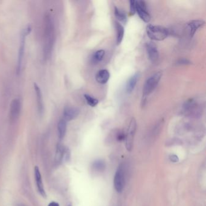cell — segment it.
<instances>
[{"label":"cell","instance_id":"6da1fadb","mask_svg":"<svg viewBox=\"0 0 206 206\" xmlns=\"http://www.w3.org/2000/svg\"><path fill=\"white\" fill-rule=\"evenodd\" d=\"M54 25L52 19L50 15L45 18V44L44 47V53L45 57H48L51 53L54 41Z\"/></svg>","mask_w":206,"mask_h":206},{"label":"cell","instance_id":"7a4b0ae2","mask_svg":"<svg viewBox=\"0 0 206 206\" xmlns=\"http://www.w3.org/2000/svg\"><path fill=\"white\" fill-rule=\"evenodd\" d=\"M146 33L151 40L161 41L168 36L169 30L161 25L149 24L146 27Z\"/></svg>","mask_w":206,"mask_h":206},{"label":"cell","instance_id":"3957f363","mask_svg":"<svg viewBox=\"0 0 206 206\" xmlns=\"http://www.w3.org/2000/svg\"><path fill=\"white\" fill-rule=\"evenodd\" d=\"M162 76V73L160 71L151 75L147 79L144 84L143 88V98H146L149 94H151L156 88L158 83L160 82Z\"/></svg>","mask_w":206,"mask_h":206},{"label":"cell","instance_id":"277c9868","mask_svg":"<svg viewBox=\"0 0 206 206\" xmlns=\"http://www.w3.org/2000/svg\"><path fill=\"white\" fill-rule=\"evenodd\" d=\"M137 129V122L135 118H132L130 121L126 134L125 135V146L128 151L130 152L133 148L134 136Z\"/></svg>","mask_w":206,"mask_h":206},{"label":"cell","instance_id":"5b68a950","mask_svg":"<svg viewBox=\"0 0 206 206\" xmlns=\"http://www.w3.org/2000/svg\"><path fill=\"white\" fill-rule=\"evenodd\" d=\"M124 171L122 165H120L115 172L114 178V187L118 193H121L124 187Z\"/></svg>","mask_w":206,"mask_h":206},{"label":"cell","instance_id":"8992f818","mask_svg":"<svg viewBox=\"0 0 206 206\" xmlns=\"http://www.w3.org/2000/svg\"><path fill=\"white\" fill-rule=\"evenodd\" d=\"M136 12L138 13L139 16L145 23H149L151 21V15L148 12L147 5L146 2L144 1H136Z\"/></svg>","mask_w":206,"mask_h":206},{"label":"cell","instance_id":"52a82bcc","mask_svg":"<svg viewBox=\"0 0 206 206\" xmlns=\"http://www.w3.org/2000/svg\"><path fill=\"white\" fill-rule=\"evenodd\" d=\"M27 34H25L24 31H23L21 33L20 42H19V51H18V66H17V72L18 73H20L23 61L24 58V53L25 49V36Z\"/></svg>","mask_w":206,"mask_h":206},{"label":"cell","instance_id":"ba28073f","mask_svg":"<svg viewBox=\"0 0 206 206\" xmlns=\"http://www.w3.org/2000/svg\"><path fill=\"white\" fill-rule=\"evenodd\" d=\"M146 49L149 59L152 62H156L159 58V53L156 44L153 42H148L146 44Z\"/></svg>","mask_w":206,"mask_h":206},{"label":"cell","instance_id":"9c48e42d","mask_svg":"<svg viewBox=\"0 0 206 206\" xmlns=\"http://www.w3.org/2000/svg\"><path fill=\"white\" fill-rule=\"evenodd\" d=\"M34 177H35V180H36V183L37 186V189L39 192V193L41 194L42 197L43 198H46L47 195L46 192L45 191V189L44 188V185L42 183V180L41 174L40 172V171L38 168V166L34 167Z\"/></svg>","mask_w":206,"mask_h":206},{"label":"cell","instance_id":"30bf717a","mask_svg":"<svg viewBox=\"0 0 206 206\" xmlns=\"http://www.w3.org/2000/svg\"><path fill=\"white\" fill-rule=\"evenodd\" d=\"M21 111V103L19 100L18 99H14L10 105V119L12 121L16 120L18 118Z\"/></svg>","mask_w":206,"mask_h":206},{"label":"cell","instance_id":"8fae6325","mask_svg":"<svg viewBox=\"0 0 206 206\" xmlns=\"http://www.w3.org/2000/svg\"><path fill=\"white\" fill-rule=\"evenodd\" d=\"M79 114V110L75 107H66L64 110V117L66 121H71L76 119Z\"/></svg>","mask_w":206,"mask_h":206},{"label":"cell","instance_id":"7c38bea8","mask_svg":"<svg viewBox=\"0 0 206 206\" xmlns=\"http://www.w3.org/2000/svg\"><path fill=\"white\" fill-rule=\"evenodd\" d=\"M205 25V21L201 19H195L190 21L188 25L190 29V36L192 38L195 33L199 28L203 27Z\"/></svg>","mask_w":206,"mask_h":206},{"label":"cell","instance_id":"4fadbf2b","mask_svg":"<svg viewBox=\"0 0 206 206\" xmlns=\"http://www.w3.org/2000/svg\"><path fill=\"white\" fill-rule=\"evenodd\" d=\"M110 77L109 72L106 69L99 70L96 75V80L100 84H105L108 82Z\"/></svg>","mask_w":206,"mask_h":206},{"label":"cell","instance_id":"5bb4252c","mask_svg":"<svg viewBox=\"0 0 206 206\" xmlns=\"http://www.w3.org/2000/svg\"><path fill=\"white\" fill-rule=\"evenodd\" d=\"M34 91H35L36 95V100H37V105H38V111H39V113L42 114L43 113V111H44V103H43L41 91L40 88L36 83L34 84Z\"/></svg>","mask_w":206,"mask_h":206},{"label":"cell","instance_id":"9a60e30c","mask_svg":"<svg viewBox=\"0 0 206 206\" xmlns=\"http://www.w3.org/2000/svg\"><path fill=\"white\" fill-rule=\"evenodd\" d=\"M138 79H139V74L135 73L132 75V76L130 77V78L128 80L126 86V89L128 93L132 92V91L134 90L137 82Z\"/></svg>","mask_w":206,"mask_h":206},{"label":"cell","instance_id":"2e32d148","mask_svg":"<svg viewBox=\"0 0 206 206\" xmlns=\"http://www.w3.org/2000/svg\"><path fill=\"white\" fill-rule=\"evenodd\" d=\"M115 29H116V41L117 44L119 45L123 41L124 39V26L120 24L119 22H115Z\"/></svg>","mask_w":206,"mask_h":206},{"label":"cell","instance_id":"e0dca14e","mask_svg":"<svg viewBox=\"0 0 206 206\" xmlns=\"http://www.w3.org/2000/svg\"><path fill=\"white\" fill-rule=\"evenodd\" d=\"M58 129L59 139H64L66 132V121L64 119L59 120L58 123Z\"/></svg>","mask_w":206,"mask_h":206},{"label":"cell","instance_id":"ac0fdd59","mask_svg":"<svg viewBox=\"0 0 206 206\" xmlns=\"http://www.w3.org/2000/svg\"><path fill=\"white\" fill-rule=\"evenodd\" d=\"M114 15L119 22L125 24L127 21V15L123 10L114 6Z\"/></svg>","mask_w":206,"mask_h":206},{"label":"cell","instance_id":"d6986e66","mask_svg":"<svg viewBox=\"0 0 206 206\" xmlns=\"http://www.w3.org/2000/svg\"><path fill=\"white\" fill-rule=\"evenodd\" d=\"M64 150L65 148L61 145H59L57 147L56 149V156H55V163L57 165H59L61 162L63 160L64 158Z\"/></svg>","mask_w":206,"mask_h":206},{"label":"cell","instance_id":"ffe728a7","mask_svg":"<svg viewBox=\"0 0 206 206\" xmlns=\"http://www.w3.org/2000/svg\"><path fill=\"white\" fill-rule=\"evenodd\" d=\"M105 51L103 50H99L96 51L91 58V61L93 64H98L102 61L105 56Z\"/></svg>","mask_w":206,"mask_h":206},{"label":"cell","instance_id":"44dd1931","mask_svg":"<svg viewBox=\"0 0 206 206\" xmlns=\"http://www.w3.org/2000/svg\"><path fill=\"white\" fill-rule=\"evenodd\" d=\"M92 167L94 171L98 172H103L105 169V163L102 160H98L92 163Z\"/></svg>","mask_w":206,"mask_h":206},{"label":"cell","instance_id":"7402d4cb","mask_svg":"<svg viewBox=\"0 0 206 206\" xmlns=\"http://www.w3.org/2000/svg\"><path fill=\"white\" fill-rule=\"evenodd\" d=\"M84 98L85 99L87 104L91 107H95L96 106L98 105L99 103V100L98 99L92 97L91 96H90L88 94H85Z\"/></svg>","mask_w":206,"mask_h":206},{"label":"cell","instance_id":"603a6c76","mask_svg":"<svg viewBox=\"0 0 206 206\" xmlns=\"http://www.w3.org/2000/svg\"><path fill=\"white\" fill-rule=\"evenodd\" d=\"M135 1L134 0H131L129 1L130 3V12L129 15L131 16L134 15V14L136 12V6H135Z\"/></svg>","mask_w":206,"mask_h":206},{"label":"cell","instance_id":"cb8c5ba5","mask_svg":"<svg viewBox=\"0 0 206 206\" xmlns=\"http://www.w3.org/2000/svg\"><path fill=\"white\" fill-rule=\"evenodd\" d=\"M116 139L118 141H122L125 139V134L123 132H119L116 135Z\"/></svg>","mask_w":206,"mask_h":206},{"label":"cell","instance_id":"d4e9b609","mask_svg":"<svg viewBox=\"0 0 206 206\" xmlns=\"http://www.w3.org/2000/svg\"><path fill=\"white\" fill-rule=\"evenodd\" d=\"M190 64H191V62L189 61L188 59H186L185 58L180 59L177 62V64H180V65H188Z\"/></svg>","mask_w":206,"mask_h":206},{"label":"cell","instance_id":"484cf974","mask_svg":"<svg viewBox=\"0 0 206 206\" xmlns=\"http://www.w3.org/2000/svg\"><path fill=\"white\" fill-rule=\"evenodd\" d=\"M169 160L171 162H173V163H177L179 161L178 157L175 154H171L169 156Z\"/></svg>","mask_w":206,"mask_h":206},{"label":"cell","instance_id":"4316f807","mask_svg":"<svg viewBox=\"0 0 206 206\" xmlns=\"http://www.w3.org/2000/svg\"><path fill=\"white\" fill-rule=\"evenodd\" d=\"M48 206H59V204L55 201H52L50 204H49Z\"/></svg>","mask_w":206,"mask_h":206},{"label":"cell","instance_id":"83f0119b","mask_svg":"<svg viewBox=\"0 0 206 206\" xmlns=\"http://www.w3.org/2000/svg\"><path fill=\"white\" fill-rule=\"evenodd\" d=\"M71 206V205H69V206Z\"/></svg>","mask_w":206,"mask_h":206}]
</instances>
